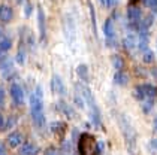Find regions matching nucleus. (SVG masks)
Masks as SVG:
<instances>
[{"mask_svg":"<svg viewBox=\"0 0 157 155\" xmlns=\"http://www.w3.org/2000/svg\"><path fill=\"white\" fill-rule=\"evenodd\" d=\"M25 55H27V54H25V49L24 48H20L18 52H17V57H15L17 63H18L20 66H23V64L25 63Z\"/></svg>","mask_w":157,"mask_h":155,"instance_id":"obj_21","label":"nucleus"},{"mask_svg":"<svg viewBox=\"0 0 157 155\" xmlns=\"http://www.w3.org/2000/svg\"><path fill=\"white\" fill-rule=\"evenodd\" d=\"M51 131H52L56 136L63 137V136L66 134V124H64V122H54V124L51 125Z\"/></svg>","mask_w":157,"mask_h":155,"instance_id":"obj_17","label":"nucleus"},{"mask_svg":"<svg viewBox=\"0 0 157 155\" xmlns=\"http://www.w3.org/2000/svg\"><path fill=\"white\" fill-rule=\"evenodd\" d=\"M3 124H5V118H3V115L0 113V130H2V127H3Z\"/></svg>","mask_w":157,"mask_h":155,"instance_id":"obj_30","label":"nucleus"},{"mask_svg":"<svg viewBox=\"0 0 157 155\" xmlns=\"http://www.w3.org/2000/svg\"><path fill=\"white\" fill-rule=\"evenodd\" d=\"M112 63H114V67L117 69V72L121 70V69H123V66H124V61H123V58H121V57H118V55H114Z\"/></svg>","mask_w":157,"mask_h":155,"instance_id":"obj_22","label":"nucleus"},{"mask_svg":"<svg viewBox=\"0 0 157 155\" xmlns=\"http://www.w3.org/2000/svg\"><path fill=\"white\" fill-rule=\"evenodd\" d=\"M100 3H102V5H105V6H106V0H100Z\"/></svg>","mask_w":157,"mask_h":155,"instance_id":"obj_33","label":"nucleus"},{"mask_svg":"<svg viewBox=\"0 0 157 155\" xmlns=\"http://www.w3.org/2000/svg\"><path fill=\"white\" fill-rule=\"evenodd\" d=\"M136 43H138V35L135 33V30L130 28V33L124 37V46L132 49V48L136 46Z\"/></svg>","mask_w":157,"mask_h":155,"instance_id":"obj_14","label":"nucleus"},{"mask_svg":"<svg viewBox=\"0 0 157 155\" xmlns=\"http://www.w3.org/2000/svg\"><path fill=\"white\" fill-rule=\"evenodd\" d=\"M37 148L33 143H24L21 145V149H20V154L21 155H36Z\"/></svg>","mask_w":157,"mask_h":155,"instance_id":"obj_18","label":"nucleus"},{"mask_svg":"<svg viewBox=\"0 0 157 155\" xmlns=\"http://www.w3.org/2000/svg\"><path fill=\"white\" fill-rule=\"evenodd\" d=\"M154 143H156V145H157V142H154Z\"/></svg>","mask_w":157,"mask_h":155,"instance_id":"obj_37","label":"nucleus"},{"mask_svg":"<svg viewBox=\"0 0 157 155\" xmlns=\"http://www.w3.org/2000/svg\"><path fill=\"white\" fill-rule=\"evenodd\" d=\"M103 33H105V37L109 42V45H112V40L115 42V27H114V21L111 18H108L103 24Z\"/></svg>","mask_w":157,"mask_h":155,"instance_id":"obj_10","label":"nucleus"},{"mask_svg":"<svg viewBox=\"0 0 157 155\" xmlns=\"http://www.w3.org/2000/svg\"><path fill=\"white\" fill-rule=\"evenodd\" d=\"M11 97H12L13 103L18 105V106H21L24 103V91H23V88H21L20 83L15 82L11 85Z\"/></svg>","mask_w":157,"mask_h":155,"instance_id":"obj_8","label":"nucleus"},{"mask_svg":"<svg viewBox=\"0 0 157 155\" xmlns=\"http://www.w3.org/2000/svg\"><path fill=\"white\" fill-rule=\"evenodd\" d=\"M100 154L99 143L94 139V136L82 133L78 139V155H97Z\"/></svg>","mask_w":157,"mask_h":155,"instance_id":"obj_3","label":"nucleus"},{"mask_svg":"<svg viewBox=\"0 0 157 155\" xmlns=\"http://www.w3.org/2000/svg\"><path fill=\"white\" fill-rule=\"evenodd\" d=\"M114 3V0H106V6H111Z\"/></svg>","mask_w":157,"mask_h":155,"instance_id":"obj_32","label":"nucleus"},{"mask_svg":"<svg viewBox=\"0 0 157 155\" xmlns=\"http://www.w3.org/2000/svg\"><path fill=\"white\" fill-rule=\"evenodd\" d=\"M8 143H9L11 148H20L21 143H23V134L20 131H12L8 136Z\"/></svg>","mask_w":157,"mask_h":155,"instance_id":"obj_13","label":"nucleus"},{"mask_svg":"<svg viewBox=\"0 0 157 155\" xmlns=\"http://www.w3.org/2000/svg\"><path fill=\"white\" fill-rule=\"evenodd\" d=\"M30 113L32 119L36 127L45 125V116H44V91L42 87L36 85L33 93L30 94Z\"/></svg>","mask_w":157,"mask_h":155,"instance_id":"obj_1","label":"nucleus"},{"mask_svg":"<svg viewBox=\"0 0 157 155\" xmlns=\"http://www.w3.org/2000/svg\"><path fill=\"white\" fill-rule=\"evenodd\" d=\"M156 95H157V87H154L153 83H142V85H138L135 88V97L139 101L154 100Z\"/></svg>","mask_w":157,"mask_h":155,"instance_id":"obj_4","label":"nucleus"},{"mask_svg":"<svg viewBox=\"0 0 157 155\" xmlns=\"http://www.w3.org/2000/svg\"><path fill=\"white\" fill-rule=\"evenodd\" d=\"M15 122H17V119L15 118H9L5 124H3V127H2V131H5V130H9V128H12L13 125H15Z\"/></svg>","mask_w":157,"mask_h":155,"instance_id":"obj_23","label":"nucleus"},{"mask_svg":"<svg viewBox=\"0 0 157 155\" xmlns=\"http://www.w3.org/2000/svg\"><path fill=\"white\" fill-rule=\"evenodd\" d=\"M127 20H129L130 28L138 31V28L141 25V21H142V12L138 8V5H132V3L129 5V8H127Z\"/></svg>","mask_w":157,"mask_h":155,"instance_id":"obj_5","label":"nucleus"},{"mask_svg":"<svg viewBox=\"0 0 157 155\" xmlns=\"http://www.w3.org/2000/svg\"><path fill=\"white\" fill-rule=\"evenodd\" d=\"M144 2V5L145 6H148L151 11H157V0H142Z\"/></svg>","mask_w":157,"mask_h":155,"instance_id":"obj_24","label":"nucleus"},{"mask_svg":"<svg viewBox=\"0 0 157 155\" xmlns=\"http://www.w3.org/2000/svg\"><path fill=\"white\" fill-rule=\"evenodd\" d=\"M114 82L118 83V85H126V83H127V76H126L121 70H118L115 75H114Z\"/></svg>","mask_w":157,"mask_h":155,"instance_id":"obj_20","label":"nucleus"},{"mask_svg":"<svg viewBox=\"0 0 157 155\" xmlns=\"http://www.w3.org/2000/svg\"><path fill=\"white\" fill-rule=\"evenodd\" d=\"M5 98H6V93H5V90L0 87V107L5 105Z\"/></svg>","mask_w":157,"mask_h":155,"instance_id":"obj_27","label":"nucleus"},{"mask_svg":"<svg viewBox=\"0 0 157 155\" xmlns=\"http://www.w3.org/2000/svg\"><path fill=\"white\" fill-rule=\"evenodd\" d=\"M37 25H39V37L40 40H44L47 36V21H45V12L42 6L37 8Z\"/></svg>","mask_w":157,"mask_h":155,"instance_id":"obj_9","label":"nucleus"},{"mask_svg":"<svg viewBox=\"0 0 157 155\" xmlns=\"http://www.w3.org/2000/svg\"><path fill=\"white\" fill-rule=\"evenodd\" d=\"M17 2H18V3H23V0H17Z\"/></svg>","mask_w":157,"mask_h":155,"instance_id":"obj_35","label":"nucleus"},{"mask_svg":"<svg viewBox=\"0 0 157 155\" xmlns=\"http://www.w3.org/2000/svg\"><path fill=\"white\" fill-rule=\"evenodd\" d=\"M144 61L145 63H153L154 61V54L151 52V51H144Z\"/></svg>","mask_w":157,"mask_h":155,"instance_id":"obj_25","label":"nucleus"},{"mask_svg":"<svg viewBox=\"0 0 157 155\" xmlns=\"http://www.w3.org/2000/svg\"><path fill=\"white\" fill-rule=\"evenodd\" d=\"M2 55H3V52H2V51H0V57H2Z\"/></svg>","mask_w":157,"mask_h":155,"instance_id":"obj_36","label":"nucleus"},{"mask_svg":"<svg viewBox=\"0 0 157 155\" xmlns=\"http://www.w3.org/2000/svg\"><path fill=\"white\" fill-rule=\"evenodd\" d=\"M2 36H3V31H2V28H0V37H2Z\"/></svg>","mask_w":157,"mask_h":155,"instance_id":"obj_34","label":"nucleus"},{"mask_svg":"<svg viewBox=\"0 0 157 155\" xmlns=\"http://www.w3.org/2000/svg\"><path fill=\"white\" fill-rule=\"evenodd\" d=\"M153 124H154V130L157 131V116L154 118V122H153Z\"/></svg>","mask_w":157,"mask_h":155,"instance_id":"obj_31","label":"nucleus"},{"mask_svg":"<svg viewBox=\"0 0 157 155\" xmlns=\"http://www.w3.org/2000/svg\"><path fill=\"white\" fill-rule=\"evenodd\" d=\"M51 91L57 95H64L66 91H67L63 79H61L59 75H52V78H51Z\"/></svg>","mask_w":157,"mask_h":155,"instance_id":"obj_7","label":"nucleus"},{"mask_svg":"<svg viewBox=\"0 0 157 155\" xmlns=\"http://www.w3.org/2000/svg\"><path fill=\"white\" fill-rule=\"evenodd\" d=\"M148 39H150V36H148V30L139 28V30H138V43H136L138 49H141V51H147V46H148Z\"/></svg>","mask_w":157,"mask_h":155,"instance_id":"obj_11","label":"nucleus"},{"mask_svg":"<svg viewBox=\"0 0 157 155\" xmlns=\"http://www.w3.org/2000/svg\"><path fill=\"white\" fill-rule=\"evenodd\" d=\"M76 90H79V94L84 97V100L88 105V109H90V116H91V121L96 124V127H100L102 124V119H100V110H99V106H97L96 100L91 94V91L84 87V85H76Z\"/></svg>","mask_w":157,"mask_h":155,"instance_id":"obj_2","label":"nucleus"},{"mask_svg":"<svg viewBox=\"0 0 157 155\" xmlns=\"http://www.w3.org/2000/svg\"><path fill=\"white\" fill-rule=\"evenodd\" d=\"M76 73H78V78L82 81V82H88L90 81V73H88V67L85 64H79L76 67Z\"/></svg>","mask_w":157,"mask_h":155,"instance_id":"obj_16","label":"nucleus"},{"mask_svg":"<svg viewBox=\"0 0 157 155\" xmlns=\"http://www.w3.org/2000/svg\"><path fill=\"white\" fill-rule=\"evenodd\" d=\"M0 70L3 73L5 79H9V76L13 75V63L8 54H6V55L3 54V55L0 57Z\"/></svg>","mask_w":157,"mask_h":155,"instance_id":"obj_6","label":"nucleus"},{"mask_svg":"<svg viewBox=\"0 0 157 155\" xmlns=\"http://www.w3.org/2000/svg\"><path fill=\"white\" fill-rule=\"evenodd\" d=\"M44 155H59V154H57V149H56V148H48V149L44 152Z\"/></svg>","mask_w":157,"mask_h":155,"instance_id":"obj_28","label":"nucleus"},{"mask_svg":"<svg viewBox=\"0 0 157 155\" xmlns=\"http://www.w3.org/2000/svg\"><path fill=\"white\" fill-rule=\"evenodd\" d=\"M0 155H8L6 146H5V143H2V142H0Z\"/></svg>","mask_w":157,"mask_h":155,"instance_id":"obj_29","label":"nucleus"},{"mask_svg":"<svg viewBox=\"0 0 157 155\" xmlns=\"http://www.w3.org/2000/svg\"><path fill=\"white\" fill-rule=\"evenodd\" d=\"M13 18V9L8 5H0V21L2 23H11Z\"/></svg>","mask_w":157,"mask_h":155,"instance_id":"obj_12","label":"nucleus"},{"mask_svg":"<svg viewBox=\"0 0 157 155\" xmlns=\"http://www.w3.org/2000/svg\"><path fill=\"white\" fill-rule=\"evenodd\" d=\"M11 48H12V39L9 36H2L0 37V51L8 52Z\"/></svg>","mask_w":157,"mask_h":155,"instance_id":"obj_19","label":"nucleus"},{"mask_svg":"<svg viewBox=\"0 0 157 155\" xmlns=\"http://www.w3.org/2000/svg\"><path fill=\"white\" fill-rule=\"evenodd\" d=\"M57 109L60 110L61 113H64V115H67L69 118H73V109L64 100H59L57 101Z\"/></svg>","mask_w":157,"mask_h":155,"instance_id":"obj_15","label":"nucleus"},{"mask_svg":"<svg viewBox=\"0 0 157 155\" xmlns=\"http://www.w3.org/2000/svg\"><path fill=\"white\" fill-rule=\"evenodd\" d=\"M32 12H33V5H32L30 2H25V5H24V15H25V17H30V15H32Z\"/></svg>","mask_w":157,"mask_h":155,"instance_id":"obj_26","label":"nucleus"}]
</instances>
